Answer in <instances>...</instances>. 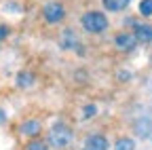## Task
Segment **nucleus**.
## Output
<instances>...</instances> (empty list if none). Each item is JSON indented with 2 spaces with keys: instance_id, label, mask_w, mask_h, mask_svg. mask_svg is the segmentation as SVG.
<instances>
[{
  "instance_id": "obj_1",
  "label": "nucleus",
  "mask_w": 152,
  "mask_h": 150,
  "mask_svg": "<svg viewBox=\"0 0 152 150\" xmlns=\"http://www.w3.org/2000/svg\"><path fill=\"white\" fill-rule=\"evenodd\" d=\"M83 28L87 32H93V34H97V32H104L108 28V19L104 17V13H97V11H91V13H85L83 15V19H80Z\"/></svg>"
},
{
  "instance_id": "obj_2",
  "label": "nucleus",
  "mask_w": 152,
  "mask_h": 150,
  "mask_svg": "<svg viewBox=\"0 0 152 150\" xmlns=\"http://www.w3.org/2000/svg\"><path fill=\"white\" fill-rule=\"evenodd\" d=\"M49 140L55 148H66L70 142H72V131L66 127V125H57L51 129V133H49Z\"/></svg>"
},
{
  "instance_id": "obj_3",
  "label": "nucleus",
  "mask_w": 152,
  "mask_h": 150,
  "mask_svg": "<svg viewBox=\"0 0 152 150\" xmlns=\"http://www.w3.org/2000/svg\"><path fill=\"white\" fill-rule=\"evenodd\" d=\"M64 15H66V11L59 2H51V4L45 7V19L49 23H59L64 19Z\"/></svg>"
},
{
  "instance_id": "obj_4",
  "label": "nucleus",
  "mask_w": 152,
  "mask_h": 150,
  "mask_svg": "<svg viewBox=\"0 0 152 150\" xmlns=\"http://www.w3.org/2000/svg\"><path fill=\"white\" fill-rule=\"evenodd\" d=\"M135 40H140V42H152V26L137 23L135 26Z\"/></svg>"
},
{
  "instance_id": "obj_5",
  "label": "nucleus",
  "mask_w": 152,
  "mask_h": 150,
  "mask_svg": "<svg viewBox=\"0 0 152 150\" xmlns=\"http://www.w3.org/2000/svg\"><path fill=\"white\" fill-rule=\"evenodd\" d=\"M114 42H116V47L121 51H131L133 47H135V36H131V34H118L116 38H114Z\"/></svg>"
},
{
  "instance_id": "obj_6",
  "label": "nucleus",
  "mask_w": 152,
  "mask_h": 150,
  "mask_svg": "<svg viewBox=\"0 0 152 150\" xmlns=\"http://www.w3.org/2000/svg\"><path fill=\"white\" fill-rule=\"evenodd\" d=\"M106 148H108V142L104 135H91L85 142V150H106Z\"/></svg>"
},
{
  "instance_id": "obj_7",
  "label": "nucleus",
  "mask_w": 152,
  "mask_h": 150,
  "mask_svg": "<svg viewBox=\"0 0 152 150\" xmlns=\"http://www.w3.org/2000/svg\"><path fill=\"white\" fill-rule=\"evenodd\" d=\"M135 131H137V135L140 138H148L152 133V121L150 119H140L135 123Z\"/></svg>"
},
{
  "instance_id": "obj_8",
  "label": "nucleus",
  "mask_w": 152,
  "mask_h": 150,
  "mask_svg": "<svg viewBox=\"0 0 152 150\" xmlns=\"http://www.w3.org/2000/svg\"><path fill=\"white\" fill-rule=\"evenodd\" d=\"M21 133H26V135L40 133V123H38V121H26V123L21 125Z\"/></svg>"
},
{
  "instance_id": "obj_9",
  "label": "nucleus",
  "mask_w": 152,
  "mask_h": 150,
  "mask_svg": "<svg viewBox=\"0 0 152 150\" xmlns=\"http://www.w3.org/2000/svg\"><path fill=\"white\" fill-rule=\"evenodd\" d=\"M129 4V0H104V7L108 11H121Z\"/></svg>"
},
{
  "instance_id": "obj_10",
  "label": "nucleus",
  "mask_w": 152,
  "mask_h": 150,
  "mask_svg": "<svg viewBox=\"0 0 152 150\" xmlns=\"http://www.w3.org/2000/svg\"><path fill=\"white\" fill-rule=\"evenodd\" d=\"M140 13L142 15H152V0H142L140 2Z\"/></svg>"
},
{
  "instance_id": "obj_11",
  "label": "nucleus",
  "mask_w": 152,
  "mask_h": 150,
  "mask_svg": "<svg viewBox=\"0 0 152 150\" xmlns=\"http://www.w3.org/2000/svg\"><path fill=\"white\" fill-rule=\"evenodd\" d=\"M17 85H21V87H28V85H32V74H28V72L19 74V76H17Z\"/></svg>"
},
{
  "instance_id": "obj_12",
  "label": "nucleus",
  "mask_w": 152,
  "mask_h": 150,
  "mask_svg": "<svg viewBox=\"0 0 152 150\" xmlns=\"http://www.w3.org/2000/svg\"><path fill=\"white\" fill-rule=\"evenodd\" d=\"M133 148H135V144L131 140H118L116 142V150H133Z\"/></svg>"
},
{
  "instance_id": "obj_13",
  "label": "nucleus",
  "mask_w": 152,
  "mask_h": 150,
  "mask_svg": "<svg viewBox=\"0 0 152 150\" xmlns=\"http://www.w3.org/2000/svg\"><path fill=\"white\" fill-rule=\"evenodd\" d=\"M28 150H47V144H42V142H30L28 144Z\"/></svg>"
},
{
  "instance_id": "obj_14",
  "label": "nucleus",
  "mask_w": 152,
  "mask_h": 150,
  "mask_svg": "<svg viewBox=\"0 0 152 150\" xmlns=\"http://www.w3.org/2000/svg\"><path fill=\"white\" fill-rule=\"evenodd\" d=\"M95 114V106H89V108H85V116H93Z\"/></svg>"
},
{
  "instance_id": "obj_15",
  "label": "nucleus",
  "mask_w": 152,
  "mask_h": 150,
  "mask_svg": "<svg viewBox=\"0 0 152 150\" xmlns=\"http://www.w3.org/2000/svg\"><path fill=\"white\" fill-rule=\"evenodd\" d=\"M7 36H9V30H7L4 26H0V40H2V38H7Z\"/></svg>"
},
{
  "instance_id": "obj_16",
  "label": "nucleus",
  "mask_w": 152,
  "mask_h": 150,
  "mask_svg": "<svg viewBox=\"0 0 152 150\" xmlns=\"http://www.w3.org/2000/svg\"><path fill=\"white\" fill-rule=\"evenodd\" d=\"M2 121H4V112H2V110H0V123H2Z\"/></svg>"
}]
</instances>
